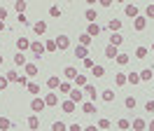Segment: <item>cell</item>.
<instances>
[{
    "label": "cell",
    "instance_id": "cell-1",
    "mask_svg": "<svg viewBox=\"0 0 154 131\" xmlns=\"http://www.w3.org/2000/svg\"><path fill=\"white\" fill-rule=\"evenodd\" d=\"M30 52H33L35 59H40V56L47 52V49H45V42H40V40H30Z\"/></svg>",
    "mask_w": 154,
    "mask_h": 131
},
{
    "label": "cell",
    "instance_id": "cell-2",
    "mask_svg": "<svg viewBox=\"0 0 154 131\" xmlns=\"http://www.w3.org/2000/svg\"><path fill=\"white\" fill-rule=\"evenodd\" d=\"M45 108H47V103H45L42 96H35V98L30 101V110H33V112H42Z\"/></svg>",
    "mask_w": 154,
    "mask_h": 131
},
{
    "label": "cell",
    "instance_id": "cell-3",
    "mask_svg": "<svg viewBox=\"0 0 154 131\" xmlns=\"http://www.w3.org/2000/svg\"><path fill=\"white\" fill-rule=\"evenodd\" d=\"M54 40H56V49H61V52H66L68 47H70V37L63 35V33H61L58 37H54Z\"/></svg>",
    "mask_w": 154,
    "mask_h": 131
},
{
    "label": "cell",
    "instance_id": "cell-4",
    "mask_svg": "<svg viewBox=\"0 0 154 131\" xmlns=\"http://www.w3.org/2000/svg\"><path fill=\"white\" fill-rule=\"evenodd\" d=\"M82 112H84V115H96L98 112L96 103L94 101H82Z\"/></svg>",
    "mask_w": 154,
    "mask_h": 131
},
{
    "label": "cell",
    "instance_id": "cell-5",
    "mask_svg": "<svg viewBox=\"0 0 154 131\" xmlns=\"http://www.w3.org/2000/svg\"><path fill=\"white\" fill-rule=\"evenodd\" d=\"M68 98H70L72 103H82V101H84V91H82V89H77V87H75L72 91L68 94Z\"/></svg>",
    "mask_w": 154,
    "mask_h": 131
},
{
    "label": "cell",
    "instance_id": "cell-6",
    "mask_svg": "<svg viewBox=\"0 0 154 131\" xmlns=\"http://www.w3.org/2000/svg\"><path fill=\"white\" fill-rule=\"evenodd\" d=\"M124 12H126V17H131V19L140 17V9H138V5H133V2H128V5L124 7Z\"/></svg>",
    "mask_w": 154,
    "mask_h": 131
},
{
    "label": "cell",
    "instance_id": "cell-7",
    "mask_svg": "<svg viewBox=\"0 0 154 131\" xmlns=\"http://www.w3.org/2000/svg\"><path fill=\"white\" fill-rule=\"evenodd\" d=\"M82 91H84V98H91V101L96 103V96H98V94H96V87H94V84H87Z\"/></svg>",
    "mask_w": 154,
    "mask_h": 131
},
{
    "label": "cell",
    "instance_id": "cell-8",
    "mask_svg": "<svg viewBox=\"0 0 154 131\" xmlns=\"http://www.w3.org/2000/svg\"><path fill=\"white\" fill-rule=\"evenodd\" d=\"M61 110H63V112H68V115H72V112L77 110V103H72L70 98H68V101H63V103H61Z\"/></svg>",
    "mask_w": 154,
    "mask_h": 131
},
{
    "label": "cell",
    "instance_id": "cell-9",
    "mask_svg": "<svg viewBox=\"0 0 154 131\" xmlns=\"http://www.w3.org/2000/svg\"><path fill=\"white\" fill-rule=\"evenodd\" d=\"M17 49H19V52L30 49V40H28V37H17Z\"/></svg>",
    "mask_w": 154,
    "mask_h": 131
},
{
    "label": "cell",
    "instance_id": "cell-10",
    "mask_svg": "<svg viewBox=\"0 0 154 131\" xmlns=\"http://www.w3.org/2000/svg\"><path fill=\"white\" fill-rule=\"evenodd\" d=\"M131 126H133V131H145V129H147V122H145L143 117H135Z\"/></svg>",
    "mask_w": 154,
    "mask_h": 131
},
{
    "label": "cell",
    "instance_id": "cell-11",
    "mask_svg": "<svg viewBox=\"0 0 154 131\" xmlns=\"http://www.w3.org/2000/svg\"><path fill=\"white\" fill-rule=\"evenodd\" d=\"M107 28H110L112 33H119V28H122V21H119L117 17H112L110 21H107Z\"/></svg>",
    "mask_w": 154,
    "mask_h": 131
},
{
    "label": "cell",
    "instance_id": "cell-12",
    "mask_svg": "<svg viewBox=\"0 0 154 131\" xmlns=\"http://www.w3.org/2000/svg\"><path fill=\"white\" fill-rule=\"evenodd\" d=\"M84 19H87L89 24H96V19H98V12H96L94 7H89L87 12H84Z\"/></svg>",
    "mask_w": 154,
    "mask_h": 131
},
{
    "label": "cell",
    "instance_id": "cell-13",
    "mask_svg": "<svg viewBox=\"0 0 154 131\" xmlns=\"http://www.w3.org/2000/svg\"><path fill=\"white\" fill-rule=\"evenodd\" d=\"M42 98H45V103H47L49 108H54V105H58V96H56V94H51V91H49L47 96H42Z\"/></svg>",
    "mask_w": 154,
    "mask_h": 131
},
{
    "label": "cell",
    "instance_id": "cell-14",
    "mask_svg": "<svg viewBox=\"0 0 154 131\" xmlns=\"http://www.w3.org/2000/svg\"><path fill=\"white\" fill-rule=\"evenodd\" d=\"M105 56L115 61L117 56H119V47H112V45H107V47H105Z\"/></svg>",
    "mask_w": 154,
    "mask_h": 131
},
{
    "label": "cell",
    "instance_id": "cell-15",
    "mask_svg": "<svg viewBox=\"0 0 154 131\" xmlns=\"http://www.w3.org/2000/svg\"><path fill=\"white\" fill-rule=\"evenodd\" d=\"M26 124H28V129H30V131H35V129L40 126V117H38V115H30L28 120H26Z\"/></svg>",
    "mask_w": 154,
    "mask_h": 131
},
{
    "label": "cell",
    "instance_id": "cell-16",
    "mask_svg": "<svg viewBox=\"0 0 154 131\" xmlns=\"http://www.w3.org/2000/svg\"><path fill=\"white\" fill-rule=\"evenodd\" d=\"M145 26H147V19L145 17H135L133 19V28L135 30H145Z\"/></svg>",
    "mask_w": 154,
    "mask_h": 131
},
{
    "label": "cell",
    "instance_id": "cell-17",
    "mask_svg": "<svg viewBox=\"0 0 154 131\" xmlns=\"http://www.w3.org/2000/svg\"><path fill=\"white\" fill-rule=\"evenodd\" d=\"M98 33H100V26H98V24H89L87 26V35L89 37H98Z\"/></svg>",
    "mask_w": 154,
    "mask_h": 131
},
{
    "label": "cell",
    "instance_id": "cell-18",
    "mask_svg": "<svg viewBox=\"0 0 154 131\" xmlns=\"http://www.w3.org/2000/svg\"><path fill=\"white\" fill-rule=\"evenodd\" d=\"M75 56L84 61V59L89 56V49H87V47H82V45H77V47H75Z\"/></svg>",
    "mask_w": 154,
    "mask_h": 131
},
{
    "label": "cell",
    "instance_id": "cell-19",
    "mask_svg": "<svg viewBox=\"0 0 154 131\" xmlns=\"http://www.w3.org/2000/svg\"><path fill=\"white\" fill-rule=\"evenodd\" d=\"M23 68H26V77H35V75H38V70H40L35 63H26Z\"/></svg>",
    "mask_w": 154,
    "mask_h": 131
},
{
    "label": "cell",
    "instance_id": "cell-20",
    "mask_svg": "<svg viewBox=\"0 0 154 131\" xmlns=\"http://www.w3.org/2000/svg\"><path fill=\"white\" fill-rule=\"evenodd\" d=\"M126 84H140V73H128L126 75Z\"/></svg>",
    "mask_w": 154,
    "mask_h": 131
},
{
    "label": "cell",
    "instance_id": "cell-21",
    "mask_svg": "<svg viewBox=\"0 0 154 131\" xmlns=\"http://www.w3.org/2000/svg\"><path fill=\"white\" fill-rule=\"evenodd\" d=\"M72 82H75V87H77V89H84V87H87V77H84V75H82V73H79V75H77V77H75V80H72Z\"/></svg>",
    "mask_w": 154,
    "mask_h": 131
},
{
    "label": "cell",
    "instance_id": "cell-22",
    "mask_svg": "<svg viewBox=\"0 0 154 131\" xmlns=\"http://www.w3.org/2000/svg\"><path fill=\"white\" fill-rule=\"evenodd\" d=\"M33 30H35L38 35H45V33H47V24H45V21H38V24H33Z\"/></svg>",
    "mask_w": 154,
    "mask_h": 131
},
{
    "label": "cell",
    "instance_id": "cell-23",
    "mask_svg": "<svg viewBox=\"0 0 154 131\" xmlns=\"http://www.w3.org/2000/svg\"><path fill=\"white\" fill-rule=\"evenodd\" d=\"M122 42H124L122 33H112V35H110V45H112V47H119Z\"/></svg>",
    "mask_w": 154,
    "mask_h": 131
},
{
    "label": "cell",
    "instance_id": "cell-24",
    "mask_svg": "<svg viewBox=\"0 0 154 131\" xmlns=\"http://www.w3.org/2000/svg\"><path fill=\"white\" fill-rule=\"evenodd\" d=\"M26 63H28L26 54H23V52H17V56H14V66H26Z\"/></svg>",
    "mask_w": 154,
    "mask_h": 131
},
{
    "label": "cell",
    "instance_id": "cell-25",
    "mask_svg": "<svg viewBox=\"0 0 154 131\" xmlns=\"http://www.w3.org/2000/svg\"><path fill=\"white\" fill-rule=\"evenodd\" d=\"M152 68H145V70H140V82H149L152 80Z\"/></svg>",
    "mask_w": 154,
    "mask_h": 131
},
{
    "label": "cell",
    "instance_id": "cell-26",
    "mask_svg": "<svg viewBox=\"0 0 154 131\" xmlns=\"http://www.w3.org/2000/svg\"><path fill=\"white\" fill-rule=\"evenodd\" d=\"M100 98H103L105 103H112L115 101V91H112V89H105V91L100 94Z\"/></svg>",
    "mask_w": 154,
    "mask_h": 131
},
{
    "label": "cell",
    "instance_id": "cell-27",
    "mask_svg": "<svg viewBox=\"0 0 154 131\" xmlns=\"http://www.w3.org/2000/svg\"><path fill=\"white\" fill-rule=\"evenodd\" d=\"M63 75H66L68 80H75V77H77L79 73H77V68H72V66H68L66 70H63Z\"/></svg>",
    "mask_w": 154,
    "mask_h": 131
},
{
    "label": "cell",
    "instance_id": "cell-28",
    "mask_svg": "<svg viewBox=\"0 0 154 131\" xmlns=\"http://www.w3.org/2000/svg\"><path fill=\"white\" fill-rule=\"evenodd\" d=\"M77 40H79V45H82V47H89L91 42H94V37H89L87 33H82V35L77 37Z\"/></svg>",
    "mask_w": 154,
    "mask_h": 131
},
{
    "label": "cell",
    "instance_id": "cell-29",
    "mask_svg": "<svg viewBox=\"0 0 154 131\" xmlns=\"http://www.w3.org/2000/svg\"><path fill=\"white\" fill-rule=\"evenodd\" d=\"M58 84H61V77H56V75H51V77L47 80V87H49V89H56Z\"/></svg>",
    "mask_w": 154,
    "mask_h": 131
},
{
    "label": "cell",
    "instance_id": "cell-30",
    "mask_svg": "<svg viewBox=\"0 0 154 131\" xmlns=\"http://www.w3.org/2000/svg\"><path fill=\"white\" fill-rule=\"evenodd\" d=\"M115 84H117V87H124V84H126V73H117L115 75Z\"/></svg>",
    "mask_w": 154,
    "mask_h": 131
},
{
    "label": "cell",
    "instance_id": "cell-31",
    "mask_svg": "<svg viewBox=\"0 0 154 131\" xmlns=\"http://www.w3.org/2000/svg\"><path fill=\"white\" fill-rule=\"evenodd\" d=\"M26 5H28L26 0H17V2H14V9H17L19 14H23V12H26Z\"/></svg>",
    "mask_w": 154,
    "mask_h": 131
},
{
    "label": "cell",
    "instance_id": "cell-32",
    "mask_svg": "<svg viewBox=\"0 0 154 131\" xmlns=\"http://www.w3.org/2000/svg\"><path fill=\"white\" fill-rule=\"evenodd\" d=\"M5 77H7V82H19V73L17 70H7Z\"/></svg>",
    "mask_w": 154,
    "mask_h": 131
},
{
    "label": "cell",
    "instance_id": "cell-33",
    "mask_svg": "<svg viewBox=\"0 0 154 131\" xmlns=\"http://www.w3.org/2000/svg\"><path fill=\"white\" fill-rule=\"evenodd\" d=\"M58 91H61V94H70V91H72V84H70V82H61V84H58Z\"/></svg>",
    "mask_w": 154,
    "mask_h": 131
},
{
    "label": "cell",
    "instance_id": "cell-34",
    "mask_svg": "<svg viewBox=\"0 0 154 131\" xmlns=\"http://www.w3.org/2000/svg\"><path fill=\"white\" fill-rule=\"evenodd\" d=\"M124 105H126V108H131V110H133L135 105H138V101H135V96H126V98H124Z\"/></svg>",
    "mask_w": 154,
    "mask_h": 131
},
{
    "label": "cell",
    "instance_id": "cell-35",
    "mask_svg": "<svg viewBox=\"0 0 154 131\" xmlns=\"http://www.w3.org/2000/svg\"><path fill=\"white\" fill-rule=\"evenodd\" d=\"M98 129L107 131V129H110V120H107V117H100V120H98Z\"/></svg>",
    "mask_w": 154,
    "mask_h": 131
},
{
    "label": "cell",
    "instance_id": "cell-36",
    "mask_svg": "<svg viewBox=\"0 0 154 131\" xmlns=\"http://www.w3.org/2000/svg\"><path fill=\"white\" fill-rule=\"evenodd\" d=\"M91 73H94V77H103V75H105V68H103V66H94Z\"/></svg>",
    "mask_w": 154,
    "mask_h": 131
},
{
    "label": "cell",
    "instance_id": "cell-37",
    "mask_svg": "<svg viewBox=\"0 0 154 131\" xmlns=\"http://www.w3.org/2000/svg\"><path fill=\"white\" fill-rule=\"evenodd\" d=\"M117 126H119V129H122V131H128V129H131V122H128V120H124V117H122V120L117 122Z\"/></svg>",
    "mask_w": 154,
    "mask_h": 131
},
{
    "label": "cell",
    "instance_id": "cell-38",
    "mask_svg": "<svg viewBox=\"0 0 154 131\" xmlns=\"http://www.w3.org/2000/svg\"><path fill=\"white\" fill-rule=\"evenodd\" d=\"M115 61H117V63H119V66H126V63H128V61H131V59H128V54H122V52H119V56H117Z\"/></svg>",
    "mask_w": 154,
    "mask_h": 131
},
{
    "label": "cell",
    "instance_id": "cell-39",
    "mask_svg": "<svg viewBox=\"0 0 154 131\" xmlns=\"http://www.w3.org/2000/svg\"><path fill=\"white\" fill-rule=\"evenodd\" d=\"M12 126V122L7 120V117H0V131H7Z\"/></svg>",
    "mask_w": 154,
    "mask_h": 131
},
{
    "label": "cell",
    "instance_id": "cell-40",
    "mask_svg": "<svg viewBox=\"0 0 154 131\" xmlns=\"http://www.w3.org/2000/svg\"><path fill=\"white\" fill-rule=\"evenodd\" d=\"M61 14H63V12H61L58 5H51V7H49V17H61Z\"/></svg>",
    "mask_w": 154,
    "mask_h": 131
},
{
    "label": "cell",
    "instance_id": "cell-41",
    "mask_svg": "<svg viewBox=\"0 0 154 131\" xmlns=\"http://www.w3.org/2000/svg\"><path fill=\"white\" fill-rule=\"evenodd\" d=\"M51 131H68V126L63 122H54V124H51Z\"/></svg>",
    "mask_w": 154,
    "mask_h": 131
},
{
    "label": "cell",
    "instance_id": "cell-42",
    "mask_svg": "<svg viewBox=\"0 0 154 131\" xmlns=\"http://www.w3.org/2000/svg\"><path fill=\"white\" fill-rule=\"evenodd\" d=\"M26 87H28V91L33 94V96H38V94H40V87H38V84H35V82H28V84H26Z\"/></svg>",
    "mask_w": 154,
    "mask_h": 131
},
{
    "label": "cell",
    "instance_id": "cell-43",
    "mask_svg": "<svg viewBox=\"0 0 154 131\" xmlns=\"http://www.w3.org/2000/svg\"><path fill=\"white\" fill-rule=\"evenodd\" d=\"M145 19H154V2L147 5V9H145Z\"/></svg>",
    "mask_w": 154,
    "mask_h": 131
},
{
    "label": "cell",
    "instance_id": "cell-44",
    "mask_svg": "<svg viewBox=\"0 0 154 131\" xmlns=\"http://www.w3.org/2000/svg\"><path fill=\"white\" fill-rule=\"evenodd\" d=\"M45 49H47V52H56V40H47V42H45Z\"/></svg>",
    "mask_w": 154,
    "mask_h": 131
},
{
    "label": "cell",
    "instance_id": "cell-45",
    "mask_svg": "<svg viewBox=\"0 0 154 131\" xmlns=\"http://www.w3.org/2000/svg\"><path fill=\"white\" fill-rule=\"evenodd\" d=\"M147 56V47H138L135 49V59H145Z\"/></svg>",
    "mask_w": 154,
    "mask_h": 131
},
{
    "label": "cell",
    "instance_id": "cell-46",
    "mask_svg": "<svg viewBox=\"0 0 154 131\" xmlns=\"http://www.w3.org/2000/svg\"><path fill=\"white\" fill-rule=\"evenodd\" d=\"M82 63H84V68H94V66H96V63H94V59H89V56L82 61Z\"/></svg>",
    "mask_w": 154,
    "mask_h": 131
},
{
    "label": "cell",
    "instance_id": "cell-47",
    "mask_svg": "<svg viewBox=\"0 0 154 131\" xmlns=\"http://www.w3.org/2000/svg\"><path fill=\"white\" fill-rule=\"evenodd\" d=\"M68 131H84V126H82V124H70Z\"/></svg>",
    "mask_w": 154,
    "mask_h": 131
},
{
    "label": "cell",
    "instance_id": "cell-48",
    "mask_svg": "<svg viewBox=\"0 0 154 131\" xmlns=\"http://www.w3.org/2000/svg\"><path fill=\"white\" fill-rule=\"evenodd\" d=\"M145 110H147V112H154V101H147V103H145Z\"/></svg>",
    "mask_w": 154,
    "mask_h": 131
},
{
    "label": "cell",
    "instance_id": "cell-49",
    "mask_svg": "<svg viewBox=\"0 0 154 131\" xmlns=\"http://www.w3.org/2000/svg\"><path fill=\"white\" fill-rule=\"evenodd\" d=\"M17 84H21V87H26V84H28V77H23V75H19V82Z\"/></svg>",
    "mask_w": 154,
    "mask_h": 131
},
{
    "label": "cell",
    "instance_id": "cell-50",
    "mask_svg": "<svg viewBox=\"0 0 154 131\" xmlns=\"http://www.w3.org/2000/svg\"><path fill=\"white\" fill-rule=\"evenodd\" d=\"M7 84H10V82H7V77H0V89H7Z\"/></svg>",
    "mask_w": 154,
    "mask_h": 131
},
{
    "label": "cell",
    "instance_id": "cell-51",
    "mask_svg": "<svg viewBox=\"0 0 154 131\" xmlns=\"http://www.w3.org/2000/svg\"><path fill=\"white\" fill-rule=\"evenodd\" d=\"M5 19H7V9L0 7V21H5Z\"/></svg>",
    "mask_w": 154,
    "mask_h": 131
},
{
    "label": "cell",
    "instance_id": "cell-52",
    "mask_svg": "<svg viewBox=\"0 0 154 131\" xmlns=\"http://www.w3.org/2000/svg\"><path fill=\"white\" fill-rule=\"evenodd\" d=\"M17 21H19V24H30L28 19H26V14H19V19H17Z\"/></svg>",
    "mask_w": 154,
    "mask_h": 131
},
{
    "label": "cell",
    "instance_id": "cell-53",
    "mask_svg": "<svg viewBox=\"0 0 154 131\" xmlns=\"http://www.w3.org/2000/svg\"><path fill=\"white\" fill-rule=\"evenodd\" d=\"M84 131H100L98 126H84Z\"/></svg>",
    "mask_w": 154,
    "mask_h": 131
},
{
    "label": "cell",
    "instance_id": "cell-54",
    "mask_svg": "<svg viewBox=\"0 0 154 131\" xmlns=\"http://www.w3.org/2000/svg\"><path fill=\"white\" fill-rule=\"evenodd\" d=\"M147 129H149V131H154V120H152V122H147Z\"/></svg>",
    "mask_w": 154,
    "mask_h": 131
},
{
    "label": "cell",
    "instance_id": "cell-55",
    "mask_svg": "<svg viewBox=\"0 0 154 131\" xmlns=\"http://www.w3.org/2000/svg\"><path fill=\"white\" fill-rule=\"evenodd\" d=\"M2 30H5V21H0V33H2Z\"/></svg>",
    "mask_w": 154,
    "mask_h": 131
},
{
    "label": "cell",
    "instance_id": "cell-56",
    "mask_svg": "<svg viewBox=\"0 0 154 131\" xmlns=\"http://www.w3.org/2000/svg\"><path fill=\"white\" fill-rule=\"evenodd\" d=\"M2 61H5V59H2V54H0V66H2Z\"/></svg>",
    "mask_w": 154,
    "mask_h": 131
},
{
    "label": "cell",
    "instance_id": "cell-57",
    "mask_svg": "<svg viewBox=\"0 0 154 131\" xmlns=\"http://www.w3.org/2000/svg\"><path fill=\"white\" fill-rule=\"evenodd\" d=\"M152 52H154V42H152Z\"/></svg>",
    "mask_w": 154,
    "mask_h": 131
}]
</instances>
